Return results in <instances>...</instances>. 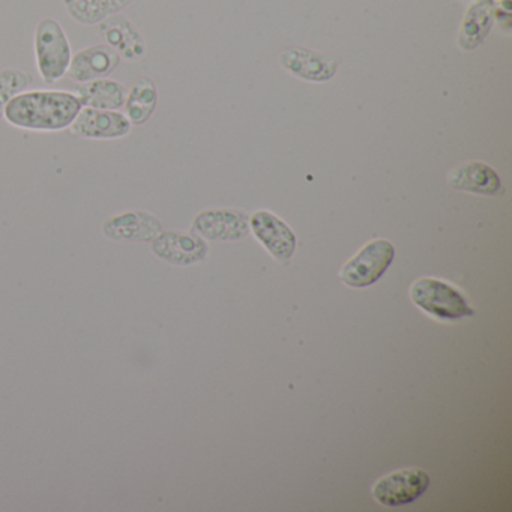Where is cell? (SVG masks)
Masks as SVG:
<instances>
[{
  "label": "cell",
  "mask_w": 512,
  "mask_h": 512,
  "mask_svg": "<svg viewBox=\"0 0 512 512\" xmlns=\"http://www.w3.org/2000/svg\"><path fill=\"white\" fill-rule=\"evenodd\" d=\"M80 110L82 103L70 92H23L8 103L4 116L23 130L59 131L70 128Z\"/></svg>",
  "instance_id": "cell-1"
},
{
  "label": "cell",
  "mask_w": 512,
  "mask_h": 512,
  "mask_svg": "<svg viewBox=\"0 0 512 512\" xmlns=\"http://www.w3.org/2000/svg\"><path fill=\"white\" fill-rule=\"evenodd\" d=\"M35 55L38 70L47 85L58 82L67 74L73 53L67 34L55 19H44L38 23Z\"/></svg>",
  "instance_id": "cell-2"
},
{
  "label": "cell",
  "mask_w": 512,
  "mask_h": 512,
  "mask_svg": "<svg viewBox=\"0 0 512 512\" xmlns=\"http://www.w3.org/2000/svg\"><path fill=\"white\" fill-rule=\"evenodd\" d=\"M410 299L421 310L436 319L457 320L473 316L466 298L451 284L437 278L424 277L410 287Z\"/></svg>",
  "instance_id": "cell-3"
},
{
  "label": "cell",
  "mask_w": 512,
  "mask_h": 512,
  "mask_svg": "<svg viewBox=\"0 0 512 512\" xmlns=\"http://www.w3.org/2000/svg\"><path fill=\"white\" fill-rule=\"evenodd\" d=\"M394 257V245L386 239L368 242L341 268L340 280L356 289L371 286L385 274Z\"/></svg>",
  "instance_id": "cell-4"
},
{
  "label": "cell",
  "mask_w": 512,
  "mask_h": 512,
  "mask_svg": "<svg viewBox=\"0 0 512 512\" xmlns=\"http://www.w3.org/2000/svg\"><path fill=\"white\" fill-rule=\"evenodd\" d=\"M430 485V476L421 469H401L380 478L371 494L380 505L395 508L409 505L422 496Z\"/></svg>",
  "instance_id": "cell-5"
},
{
  "label": "cell",
  "mask_w": 512,
  "mask_h": 512,
  "mask_svg": "<svg viewBox=\"0 0 512 512\" xmlns=\"http://www.w3.org/2000/svg\"><path fill=\"white\" fill-rule=\"evenodd\" d=\"M280 64L293 77L307 80V82L322 83L334 79L341 64V58L337 55H325V53L301 49V47H290L281 52Z\"/></svg>",
  "instance_id": "cell-6"
},
{
  "label": "cell",
  "mask_w": 512,
  "mask_h": 512,
  "mask_svg": "<svg viewBox=\"0 0 512 512\" xmlns=\"http://www.w3.org/2000/svg\"><path fill=\"white\" fill-rule=\"evenodd\" d=\"M131 122L118 110H101L85 107L70 125L71 133L83 139L115 140L127 136Z\"/></svg>",
  "instance_id": "cell-7"
},
{
  "label": "cell",
  "mask_w": 512,
  "mask_h": 512,
  "mask_svg": "<svg viewBox=\"0 0 512 512\" xmlns=\"http://www.w3.org/2000/svg\"><path fill=\"white\" fill-rule=\"evenodd\" d=\"M250 229L257 241L278 262L292 259L296 250V236L283 220L269 211H257L250 217Z\"/></svg>",
  "instance_id": "cell-8"
},
{
  "label": "cell",
  "mask_w": 512,
  "mask_h": 512,
  "mask_svg": "<svg viewBox=\"0 0 512 512\" xmlns=\"http://www.w3.org/2000/svg\"><path fill=\"white\" fill-rule=\"evenodd\" d=\"M247 215L232 209H214L197 215L193 232L211 241H238L248 233Z\"/></svg>",
  "instance_id": "cell-9"
},
{
  "label": "cell",
  "mask_w": 512,
  "mask_h": 512,
  "mask_svg": "<svg viewBox=\"0 0 512 512\" xmlns=\"http://www.w3.org/2000/svg\"><path fill=\"white\" fill-rule=\"evenodd\" d=\"M152 251L166 262L187 266L205 259L208 245L200 236L163 232L152 241Z\"/></svg>",
  "instance_id": "cell-10"
},
{
  "label": "cell",
  "mask_w": 512,
  "mask_h": 512,
  "mask_svg": "<svg viewBox=\"0 0 512 512\" xmlns=\"http://www.w3.org/2000/svg\"><path fill=\"white\" fill-rule=\"evenodd\" d=\"M119 62L121 56L109 46L88 47L71 58L67 73L74 82H92L110 76L118 68Z\"/></svg>",
  "instance_id": "cell-11"
},
{
  "label": "cell",
  "mask_w": 512,
  "mask_h": 512,
  "mask_svg": "<svg viewBox=\"0 0 512 512\" xmlns=\"http://www.w3.org/2000/svg\"><path fill=\"white\" fill-rule=\"evenodd\" d=\"M104 235L115 241H154L161 233V224L154 215L143 211L125 212L106 221Z\"/></svg>",
  "instance_id": "cell-12"
},
{
  "label": "cell",
  "mask_w": 512,
  "mask_h": 512,
  "mask_svg": "<svg viewBox=\"0 0 512 512\" xmlns=\"http://www.w3.org/2000/svg\"><path fill=\"white\" fill-rule=\"evenodd\" d=\"M448 184L455 190L482 196H496L502 191L499 175L490 166L479 161H469L452 169L448 175Z\"/></svg>",
  "instance_id": "cell-13"
},
{
  "label": "cell",
  "mask_w": 512,
  "mask_h": 512,
  "mask_svg": "<svg viewBox=\"0 0 512 512\" xmlns=\"http://www.w3.org/2000/svg\"><path fill=\"white\" fill-rule=\"evenodd\" d=\"M496 19L494 0H475L464 14L458 31V47L472 52L484 43Z\"/></svg>",
  "instance_id": "cell-14"
},
{
  "label": "cell",
  "mask_w": 512,
  "mask_h": 512,
  "mask_svg": "<svg viewBox=\"0 0 512 512\" xmlns=\"http://www.w3.org/2000/svg\"><path fill=\"white\" fill-rule=\"evenodd\" d=\"M103 35L110 49L127 61H136L146 53V44L140 32L122 16H110L100 23Z\"/></svg>",
  "instance_id": "cell-15"
},
{
  "label": "cell",
  "mask_w": 512,
  "mask_h": 512,
  "mask_svg": "<svg viewBox=\"0 0 512 512\" xmlns=\"http://www.w3.org/2000/svg\"><path fill=\"white\" fill-rule=\"evenodd\" d=\"M82 106L91 109L119 110L124 107L127 89L112 79H97L92 82L80 83L76 91Z\"/></svg>",
  "instance_id": "cell-16"
},
{
  "label": "cell",
  "mask_w": 512,
  "mask_h": 512,
  "mask_svg": "<svg viewBox=\"0 0 512 512\" xmlns=\"http://www.w3.org/2000/svg\"><path fill=\"white\" fill-rule=\"evenodd\" d=\"M158 89L154 80L142 77L134 83L131 91L125 98V113L131 125H142L149 121L152 113L157 109Z\"/></svg>",
  "instance_id": "cell-17"
},
{
  "label": "cell",
  "mask_w": 512,
  "mask_h": 512,
  "mask_svg": "<svg viewBox=\"0 0 512 512\" xmlns=\"http://www.w3.org/2000/svg\"><path fill=\"white\" fill-rule=\"evenodd\" d=\"M133 0H64L68 14L82 25H98L127 8Z\"/></svg>",
  "instance_id": "cell-18"
},
{
  "label": "cell",
  "mask_w": 512,
  "mask_h": 512,
  "mask_svg": "<svg viewBox=\"0 0 512 512\" xmlns=\"http://www.w3.org/2000/svg\"><path fill=\"white\" fill-rule=\"evenodd\" d=\"M34 79L31 74L17 68H8L0 71V118L4 116L8 103L17 95L23 94L26 88L32 85Z\"/></svg>",
  "instance_id": "cell-19"
}]
</instances>
